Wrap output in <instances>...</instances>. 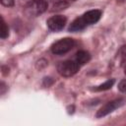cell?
<instances>
[{
    "label": "cell",
    "instance_id": "6da1fadb",
    "mask_svg": "<svg viewBox=\"0 0 126 126\" xmlns=\"http://www.w3.org/2000/svg\"><path fill=\"white\" fill-rule=\"evenodd\" d=\"M48 8V4L45 0H32L25 7V13L30 17H37L44 13Z\"/></svg>",
    "mask_w": 126,
    "mask_h": 126
},
{
    "label": "cell",
    "instance_id": "7a4b0ae2",
    "mask_svg": "<svg viewBox=\"0 0 126 126\" xmlns=\"http://www.w3.org/2000/svg\"><path fill=\"white\" fill-rule=\"evenodd\" d=\"M74 45H75V40L73 38H70V37L61 38L52 44L51 51H52V53L57 54V55L64 54V53L70 51L74 47Z\"/></svg>",
    "mask_w": 126,
    "mask_h": 126
},
{
    "label": "cell",
    "instance_id": "3957f363",
    "mask_svg": "<svg viewBox=\"0 0 126 126\" xmlns=\"http://www.w3.org/2000/svg\"><path fill=\"white\" fill-rule=\"evenodd\" d=\"M79 67H80V65L76 61L66 60V61L60 62L58 64L57 71L63 77H71L79 71Z\"/></svg>",
    "mask_w": 126,
    "mask_h": 126
},
{
    "label": "cell",
    "instance_id": "277c9868",
    "mask_svg": "<svg viewBox=\"0 0 126 126\" xmlns=\"http://www.w3.org/2000/svg\"><path fill=\"white\" fill-rule=\"evenodd\" d=\"M123 103H124V100H123L122 98H118V99H114V100L108 101L107 103H105L102 107H100V108L97 110L95 116H96L97 118L103 117V116H105V115L111 113L112 111H114L116 108L120 107Z\"/></svg>",
    "mask_w": 126,
    "mask_h": 126
},
{
    "label": "cell",
    "instance_id": "5b68a950",
    "mask_svg": "<svg viewBox=\"0 0 126 126\" xmlns=\"http://www.w3.org/2000/svg\"><path fill=\"white\" fill-rule=\"evenodd\" d=\"M66 23H67V18L62 15H55V16L49 18L46 22L48 29L53 32L61 31L65 27Z\"/></svg>",
    "mask_w": 126,
    "mask_h": 126
},
{
    "label": "cell",
    "instance_id": "8992f818",
    "mask_svg": "<svg viewBox=\"0 0 126 126\" xmlns=\"http://www.w3.org/2000/svg\"><path fill=\"white\" fill-rule=\"evenodd\" d=\"M100 16H101V12L99 10H91L86 12L83 15V18L88 25H92L96 23L100 19Z\"/></svg>",
    "mask_w": 126,
    "mask_h": 126
},
{
    "label": "cell",
    "instance_id": "52a82bcc",
    "mask_svg": "<svg viewBox=\"0 0 126 126\" xmlns=\"http://www.w3.org/2000/svg\"><path fill=\"white\" fill-rule=\"evenodd\" d=\"M87 26H88V24L86 23V21L84 20V18L82 16V17H79V18L75 19L71 23V25L69 27V31L70 32H79V31L84 30Z\"/></svg>",
    "mask_w": 126,
    "mask_h": 126
},
{
    "label": "cell",
    "instance_id": "ba28073f",
    "mask_svg": "<svg viewBox=\"0 0 126 126\" xmlns=\"http://www.w3.org/2000/svg\"><path fill=\"white\" fill-rule=\"evenodd\" d=\"M91 60V55L88 51L85 50H80L77 52L76 54V62L79 65H84L86 63H88Z\"/></svg>",
    "mask_w": 126,
    "mask_h": 126
},
{
    "label": "cell",
    "instance_id": "9c48e42d",
    "mask_svg": "<svg viewBox=\"0 0 126 126\" xmlns=\"http://www.w3.org/2000/svg\"><path fill=\"white\" fill-rule=\"evenodd\" d=\"M9 35V29H8V26L6 25L4 19L1 17V30H0V36L1 38H6L8 37Z\"/></svg>",
    "mask_w": 126,
    "mask_h": 126
},
{
    "label": "cell",
    "instance_id": "30bf717a",
    "mask_svg": "<svg viewBox=\"0 0 126 126\" xmlns=\"http://www.w3.org/2000/svg\"><path fill=\"white\" fill-rule=\"evenodd\" d=\"M114 84V80L113 79H110V80H107L105 83L99 85L98 87H96L94 90L95 91H106V90H109Z\"/></svg>",
    "mask_w": 126,
    "mask_h": 126
},
{
    "label": "cell",
    "instance_id": "8fae6325",
    "mask_svg": "<svg viewBox=\"0 0 126 126\" xmlns=\"http://www.w3.org/2000/svg\"><path fill=\"white\" fill-rule=\"evenodd\" d=\"M69 6V4L65 1V0H60L57 1L56 3L53 4V11H60V10H64L65 8H67Z\"/></svg>",
    "mask_w": 126,
    "mask_h": 126
},
{
    "label": "cell",
    "instance_id": "7c38bea8",
    "mask_svg": "<svg viewBox=\"0 0 126 126\" xmlns=\"http://www.w3.org/2000/svg\"><path fill=\"white\" fill-rule=\"evenodd\" d=\"M118 90L122 93L126 92V80H122L120 81V83L118 84Z\"/></svg>",
    "mask_w": 126,
    "mask_h": 126
},
{
    "label": "cell",
    "instance_id": "4fadbf2b",
    "mask_svg": "<svg viewBox=\"0 0 126 126\" xmlns=\"http://www.w3.org/2000/svg\"><path fill=\"white\" fill-rule=\"evenodd\" d=\"M1 3L4 6H13L14 5V1L13 0H1Z\"/></svg>",
    "mask_w": 126,
    "mask_h": 126
},
{
    "label": "cell",
    "instance_id": "5bb4252c",
    "mask_svg": "<svg viewBox=\"0 0 126 126\" xmlns=\"http://www.w3.org/2000/svg\"><path fill=\"white\" fill-rule=\"evenodd\" d=\"M121 54L124 57H126V46H122V48H121Z\"/></svg>",
    "mask_w": 126,
    "mask_h": 126
},
{
    "label": "cell",
    "instance_id": "9a60e30c",
    "mask_svg": "<svg viewBox=\"0 0 126 126\" xmlns=\"http://www.w3.org/2000/svg\"><path fill=\"white\" fill-rule=\"evenodd\" d=\"M4 91H5V84L2 82V83H1V94H4Z\"/></svg>",
    "mask_w": 126,
    "mask_h": 126
}]
</instances>
